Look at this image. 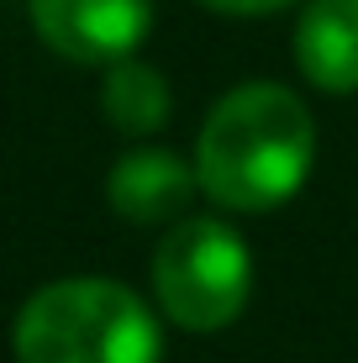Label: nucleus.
I'll list each match as a JSON object with an SVG mask.
<instances>
[{"label":"nucleus","instance_id":"nucleus-1","mask_svg":"<svg viewBox=\"0 0 358 363\" xmlns=\"http://www.w3.org/2000/svg\"><path fill=\"white\" fill-rule=\"evenodd\" d=\"M316 127L285 84H242L216 100L195 143L201 190L227 211H274L306 184Z\"/></svg>","mask_w":358,"mask_h":363},{"label":"nucleus","instance_id":"nucleus-2","mask_svg":"<svg viewBox=\"0 0 358 363\" xmlns=\"http://www.w3.org/2000/svg\"><path fill=\"white\" fill-rule=\"evenodd\" d=\"M11 347L21 363H158L164 332L127 284L58 279L21 306Z\"/></svg>","mask_w":358,"mask_h":363},{"label":"nucleus","instance_id":"nucleus-3","mask_svg":"<svg viewBox=\"0 0 358 363\" xmlns=\"http://www.w3.org/2000/svg\"><path fill=\"white\" fill-rule=\"evenodd\" d=\"M153 290L184 332H221L242 316L253 290V258L242 237L216 216H184L153 253Z\"/></svg>","mask_w":358,"mask_h":363},{"label":"nucleus","instance_id":"nucleus-4","mask_svg":"<svg viewBox=\"0 0 358 363\" xmlns=\"http://www.w3.org/2000/svg\"><path fill=\"white\" fill-rule=\"evenodd\" d=\"M147 0H32V27L74 64H116L147 37Z\"/></svg>","mask_w":358,"mask_h":363},{"label":"nucleus","instance_id":"nucleus-5","mask_svg":"<svg viewBox=\"0 0 358 363\" xmlns=\"http://www.w3.org/2000/svg\"><path fill=\"white\" fill-rule=\"evenodd\" d=\"M195 184H201V174L179 153H169V147H132V153L116 158L106 195L116 206V216L138 221V227H158V221H174L190 206Z\"/></svg>","mask_w":358,"mask_h":363},{"label":"nucleus","instance_id":"nucleus-6","mask_svg":"<svg viewBox=\"0 0 358 363\" xmlns=\"http://www.w3.org/2000/svg\"><path fill=\"white\" fill-rule=\"evenodd\" d=\"M295 64L316 90H358V0H311L295 27Z\"/></svg>","mask_w":358,"mask_h":363},{"label":"nucleus","instance_id":"nucleus-7","mask_svg":"<svg viewBox=\"0 0 358 363\" xmlns=\"http://www.w3.org/2000/svg\"><path fill=\"white\" fill-rule=\"evenodd\" d=\"M101 106L106 116L116 121L121 132L132 137H147L169 121V84L153 64H138V58H116L106 69V84H101Z\"/></svg>","mask_w":358,"mask_h":363},{"label":"nucleus","instance_id":"nucleus-8","mask_svg":"<svg viewBox=\"0 0 358 363\" xmlns=\"http://www.w3.org/2000/svg\"><path fill=\"white\" fill-rule=\"evenodd\" d=\"M206 6L232 11V16H258V11H279V6H290V0H206Z\"/></svg>","mask_w":358,"mask_h":363}]
</instances>
